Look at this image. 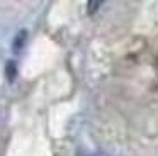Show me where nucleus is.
<instances>
[{
  "mask_svg": "<svg viewBox=\"0 0 158 156\" xmlns=\"http://www.w3.org/2000/svg\"><path fill=\"white\" fill-rule=\"evenodd\" d=\"M26 41H27V31L21 29L17 34H15L14 41H12V49H14V51H21L22 47H24Z\"/></svg>",
  "mask_w": 158,
  "mask_h": 156,
  "instance_id": "nucleus-1",
  "label": "nucleus"
},
{
  "mask_svg": "<svg viewBox=\"0 0 158 156\" xmlns=\"http://www.w3.org/2000/svg\"><path fill=\"white\" fill-rule=\"evenodd\" d=\"M5 75H7V80L10 83L15 80V76H17V66H15L14 61H7V64H5Z\"/></svg>",
  "mask_w": 158,
  "mask_h": 156,
  "instance_id": "nucleus-2",
  "label": "nucleus"
},
{
  "mask_svg": "<svg viewBox=\"0 0 158 156\" xmlns=\"http://www.w3.org/2000/svg\"><path fill=\"white\" fill-rule=\"evenodd\" d=\"M100 5H102V2H100V0H90V2L87 3V7H89V9H87V14H89V15H92L94 12H97V10H99Z\"/></svg>",
  "mask_w": 158,
  "mask_h": 156,
  "instance_id": "nucleus-3",
  "label": "nucleus"
}]
</instances>
